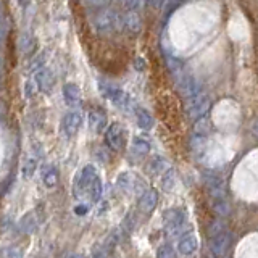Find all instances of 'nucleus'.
Instances as JSON below:
<instances>
[{
  "instance_id": "obj_2",
  "label": "nucleus",
  "mask_w": 258,
  "mask_h": 258,
  "mask_svg": "<svg viewBox=\"0 0 258 258\" xmlns=\"http://www.w3.org/2000/svg\"><path fill=\"white\" fill-rule=\"evenodd\" d=\"M95 29L102 32V34H111V32H116L123 29V24H121V16L111 10H107L100 13L95 18Z\"/></svg>"
},
{
  "instance_id": "obj_4",
  "label": "nucleus",
  "mask_w": 258,
  "mask_h": 258,
  "mask_svg": "<svg viewBox=\"0 0 258 258\" xmlns=\"http://www.w3.org/2000/svg\"><path fill=\"white\" fill-rule=\"evenodd\" d=\"M105 141H107V145L113 152H121L124 149V129L121 127L119 123H111L105 129Z\"/></svg>"
},
{
  "instance_id": "obj_5",
  "label": "nucleus",
  "mask_w": 258,
  "mask_h": 258,
  "mask_svg": "<svg viewBox=\"0 0 258 258\" xmlns=\"http://www.w3.org/2000/svg\"><path fill=\"white\" fill-rule=\"evenodd\" d=\"M81 124H83V115H81L79 111H70L61 118L60 133L63 137L71 139V137H75L78 134Z\"/></svg>"
},
{
  "instance_id": "obj_28",
  "label": "nucleus",
  "mask_w": 258,
  "mask_h": 258,
  "mask_svg": "<svg viewBox=\"0 0 258 258\" xmlns=\"http://www.w3.org/2000/svg\"><path fill=\"white\" fill-rule=\"evenodd\" d=\"M213 210L218 216H228L231 208L226 199H213Z\"/></svg>"
},
{
  "instance_id": "obj_9",
  "label": "nucleus",
  "mask_w": 258,
  "mask_h": 258,
  "mask_svg": "<svg viewBox=\"0 0 258 258\" xmlns=\"http://www.w3.org/2000/svg\"><path fill=\"white\" fill-rule=\"evenodd\" d=\"M32 83L36 84L37 92H48L53 87V73L50 68L42 67L34 73V79Z\"/></svg>"
},
{
  "instance_id": "obj_3",
  "label": "nucleus",
  "mask_w": 258,
  "mask_h": 258,
  "mask_svg": "<svg viewBox=\"0 0 258 258\" xmlns=\"http://www.w3.org/2000/svg\"><path fill=\"white\" fill-rule=\"evenodd\" d=\"M210 97L207 94H197L190 97V99H187V107H185V110H187V115L190 119H199L205 115V113L208 111L210 108Z\"/></svg>"
},
{
  "instance_id": "obj_21",
  "label": "nucleus",
  "mask_w": 258,
  "mask_h": 258,
  "mask_svg": "<svg viewBox=\"0 0 258 258\" xmlns=\"http://www.w3.org/2000/svg\"><path fill=\"white\" fill-rule=\"evenodd\" d=\"M168 169V161L163 157H153L147 165V173L150 176H158Z\"/></svg>"
},
{
  "instance_id": "obj_33",
  "label": "nucleus",
  "mask_w": 258,
  "mask_h": 258,
  "mask_svg": "<svg viewBox=\"0 0 258 258\" xmlns=\"http://www.w3.org/2000/svg\"><path fill=\"white\" fill-rule=\"evenodd\" d=\"M157 258H176V252H174V248L171 245L165 244V245L158 247Z\"/></svg>"
},
{
  "instance_id": "obj_36",
  "label": "nucleus",
  "mask_w": 258,
  "mask_h": 258,
  "mask_svg": "<svg viewBox=\"0 0 258 258\" xmlns=\"http://www.w3.org/2000/svg\"><path fill=\"white\" fill-rule=\"evenodd\" d=\"M108 0H83V4L86 7H102L103 4H107Z\"/></svg>"
},
{
  "instance_id": "obj_8",
  "label": "nucleus",
  "mask_w": 258,
  "mask_h": 258,
  "mask_svg": "<svg viewBox=\"0 0 258 258\" xmlns=\"http://www.w3.org/2000/svg\"><path fill=\"white\" fill-rule=\"evenodd\" d=\"M99 177V174H97V169L94 165H86L83 169H81V173L78 176L76 179V190L75 194H86L87 189L91 187V184Z\"/></svg>"
},
{
  "instance_id": "obj_20",
  "label": "nucleus",
  "mask_w": 258,
  "mask_h": 258,
  "mask_svg": "<svg viewBox=\"0 0 258 258\" xmlns=\"http://www.w3.org/2000/svg\"><path fill=\"white\" fill-rule=\"evenodd\" d=\"M136 121H137V126H139L142 131H149L153 126V116L150 115L149 110L145 108H136Z\"/></svg>"
},
{
  "instance_id": "obj_42",
  "label": "nucleus",
  "mask_w": 258,
  "mask_h": 258,
  "mask_svg": "<svg viewBox=\"0 0 258 258\" xmlns=\"http://www.w3.org/2000/svg\"><path fill=\"white\" fill-rule=\"evenodd\" d=\"M0 16H2V5H0Z\"/></svg>"
},
{
  "instance_id": "obj_31",
  "label": "nucleus",
  "mask_w": 258,
  "mask_h": 258,
  "mask_svg": "<svg viewBox=\"0 0 258 258\" xmlns=\"http://www.w3.org/2000/svg\"><path fill=\"white\" fill-rule=\"evenodd\" d=\"M224 228H226V223L223 220H220V218H216V220L212 221V224H210V236L215 237L218 234L224 232Z\"/></svg>"
},
{
  "instance_id": "obj_6",
  "label": "nucleus",
  "mask_w": 258,
  "mask_h": 258,
  "mask_svg": "<svg viewBox=\"0 0 258 258\" xmlns=\"http://www.w3.org/2000/svg\"><path fill=\"white\" fill-rule=\"evenodd\" d=\"M176 78H177V81H176L177 91L181 92V95L185 100L190 99V97H194V95L200 94V84L194 76L185 75V73H179V75H176Z\"/></svg>"
},
{
  "instance_id": "obj_12",
  "label": "nucleus",
  "mask_w": 258,
  "mask_h": 258,
  "mask_svg": "<svg viewBox=\"0 0 258 258\" xmlns=\"http://www.w3.org/2000/svg\"><path fill=\"white\" fill-rule=\"evenodd\" d=\"M63 100L67 102L68 107H79L81 102H83V94H81V89L73 84V83H67L63 86Z\"/></svg>"
},
{
  "instance_id": "obj_17",
  "label": "nucleus",
  "mask_w": 258,
  "mask_h": 258,
  "mask_svg": "<svg viewBox=\"0 0 258 258\" xmlns=\"http://www.w3.org/2000/svg\"><path fill=\"white\" fill-rule=\"evenodd\" d=\"M121 24L127 32L137 34L142 29V20L137 12H126L124 16H121Z\"/></svg>"
},
{
  "instance_id": "obj_35",
  "label": "nucleus",
  "mask_w": 258,
  "mask_h": 258,
  "mask_svg": "<svg viewBox=\"0 0 258 258\" xmlns=\"http://www.w3.org/2000/svg\"><path fill=\"white\" fill-rule=\"evenodd\" d=\"M121 4L126 12H137V8L141 7V0H121Z\"/></svg>"
},
{
  "instance_id": "obj_25",
  "label": "nucleus",
  "mask_w": 258,
  "mask_h": 258,
  "mask_svg": "<svg viewBox=\"0 0 258 258\" xmlns=\"http://www.w3.org/2000/svg\"><path fill=\"white\" fill-rule=\"evenodd\" d=\"M102 192H103V187H102V181L100 177H97V179L91 184V187L87 189L86 196L91 199L92 202H99L100 197H102Z\"/></svg>"
},
{
  "instance_id": "obj_7",
  "label": "nucleus",
  "mask_w": 258,
  "mask_h": 258,
  "mask_svg": "<svg viewBox=\"0 0 258 258\" xmlns=\"http://www.w3.org/2000/svg\"><path fill=\"white\" fill-rule=\"evenodd\" d=\"M185 220L184 210L181 208H169L163 213V228L168 234H173L181 228Z\"/></svg>"
},
{
  "instance_id": "obj_26",
  "label": "nucleus",
  "mask_w": 258,
  "mask_h": 258,
  "mask_svg": "<svg viewBox=\"0 0 258 258\" xmlns=\"http://www.w3.org/2000/svg\"><path fill=\"white\" fill-rule=\"evenodd\" d=\"M36 48V44H34V39H31L28 34H23L20 37V50L24 53V55H31L34 52Z\"/></svg>"
},
{
  "instance_id": "obj_13",
  "label": "nucleus",
  "mask_w": 258,
  "mask_h": 258,
  "mask_svg": "<svg viewBox=\"0 0 258 258\" xmlns=\"http://www.w3.org/2000/svg\"><path fill=\"white\" fill-rule=\"evenodd\" d=\"M205 185L210 192V196L213 199H226V190H224V182L220 176L215 174H207L205 176Z\"/></svg>"
},
{
  "instance_id": "obj_27",
  "label": "nucleus",
  "mask_w": 258,
  "mask_h": 258,
  "mask_svg": "<svg viewBox=\"0 0 258 258\" xmlns=\"http://www.w3.org/2000/svg\"><path fill=\"white\" fill-rule=\"evenodd\" d=\"M36 168H37V163L34 158H26L24 160V163L21 166V174L24 179H29V177H32V174L36 173Z\"/></svg>"
},
{
  "instance_id": "obj_14",
  "label": "nucleus",
  "mask_w": 258,
  "mask_h": 258,
  "mask_svg": "<svg viewBox=\"0 0 258 258\" xmlns=\"http://www.w3.org/2000/svg\"><path fill=\"white\" fill-rule=\"evenodd\" d=\"M231 242H232V236H231V234L229 232H221V234H218V236L213 237L210 248H212V252L216 256H223L229 250Z\"/></svg>"
},
{
  "instance_id": "obj_22",
  "label": "nucleus",
  "mask_w": 258,
  "mask_h": 258,
  "mask_svg": "<svg viewBox=\"0 0 258 258\" xmlns=\"http://www.w3.org/2000/svg\"><path fill=\"white\" fill-rule=\"evenodd\" d=\"M37 218L34 213H28V215H24L21 218V221H20V231L24 232V234H32V232H36L37 229Z\"/></svg>"
},
{
  "instance_id": "obj_23",
  "label": "nucleus",
  "mask_w": 258,
  "mask_h": 258,
  "mask_svg": "<svg viewBox=\"0 0 258 258\" xmlns=\"http://www.w3.org/2000/svg\"><path fill=\"white\" fill-rule=\"evenodd\" d=\"M210 129H212V123H210V119L202 116L197 119L196 126H194V136H200V137H208L210 134Z\"/></svg>"
},
{
  "instance_id": "obj_43",
  "label": "nucleus",
  "mask_w": 258,
  "mask_h": 258,
  "mask_svg": "<svg viewBox=\"0 0 258 258\" xmlns=\"http://www.w3.org/2000/svg\"><path fill=\"white\" fill-rule=\"evenodd\" d=\"M0 67H2V60H0Z\"/></svg>"
},
{
  "instance_id": "obj_16",
  "label": "nucleus",
  "mask_w": 258,
  "mask_h": 258,
  "mask_svg": "<svg viewBox=\"0 0 258 258\" xmlns=\"http://www.w3.org/2000/svg\"><path fill=\"white\" fill-rule=\"evenodd\" d=\"M199 247V239L194 232H189V234H184V236L181 237L179 244H177V252H179L181 255H192L194 252L197 250Z\"/></svg>"
},
{
  "instance_id": "obj_10",
  "label": "nucleus",
  "mask_w": 258,
  "mask_h": 258,
  "mask_svg": "<svg viewBox=\"0 0 258 258\" xmlns=\"http://www.w3.org/2000/svg\"><path fill=\"white\" fill-rule=\"evenodd\" d=\"M157 204H158V192L155 189H147L141 196L137 208H139V212L142 215H150L155 210Z\"/></svg>"
},
{
  "instance_id": "obj_24",
  "label": "nucleus",
  "mask_w": 258,
  "mask_h": 258,
  "mask_svg": "<svg viewBox=\"0 0 258 258\" xmlns=\"http://www.w3.org/2000/svg\"><path fill=\"white\" fill-rule=\"evenodd\" d=\"M134 181H136V177L131 173H121L116 179V185L123 192H129L134 187Z\"/></svg>"
},
{
  "instance_id": "obj_32",
  "label": "nucleus",
  "mask_w": 258,
  "mask_h": 258,
  "mask_svg": "<svg viewBox=\"0 0 258 258\" xmlns=\"http://www.w3.org/2000/svg\"><path fill=\"white\" fill-rule=\"evenodd\" d=\"M0 256H2V258H21L23 253H21V250L18 247L10 245V247L2 248V252H0Z\"/></svg>"
},
{
  "instance_id": "obj_11",
  "label": "nucleus",
  "mask_w": 258,
  "mask_h": 258,
  "mask_svg": "<svg viewBox=\"0 0 258 258\" xmlns=\"http://www.w3.org/2000/svg\"><path fill=\"white\" fill-rule=\"evenodd\" d=\"M89 129L95 134H102L107 129V115L102 110L94 108L89 111Z\"/></svg>"
},
{
  "instance_id": "obj_29",
  "label": "nucleus",
  "mask_w": 258,
  "mask_h": 258,
  "mask_svg": "<svg viewBox=\"0 0 258 258\" xmlns=\"http://www.w3.org/2000/svg\"><path fill=\"white\" fill-rule=\"evenodd\" d=\"M47 52L44 50V52H40V53H37L34 58H32L31 61H29V64H28V70L29 71H37V70H40L42 67H45V61H47V55H45Z\"/></svg>"
},
{
  "instance_id": "obj_40",
  "label": "nucleus",
  "mask_w": 258,
  "mask_h": 258,
  "mask_svg": "<svg viewBox=\"0 0 258 258\" xmlns=\"http://www.w3.org/2000/svg\"><path fill=\"white\" fill-rule=\"evenodd\" d=\"M18 2V5L21 7V8H26L28 5H29V0H16Z\"/></svg>"
},
{
  "instance_id": "obj_39",
  "label": "nucleus",
  "mask_w": 258,
  "mask_h": 258,
  "mask_svg": "<svg viewBox=\"0 0 258 258\" xmlns=\"http://www.w3.org/2000/svg\"><path fill=\"white\" fill-rule=\"evenodd\" d=\"M75 212H76L78 215H84V213L87 212V207H76V208H75Z\"/></svg>"
},
{
  "instance_id": "obj_30",
  "label": "nucleus",
  "mask_w": 258,
  "mask_h": 258,
  "mask_svg": "<svg viewBox=\"0 0 258 258\" xmlns=\"http://www.w3.org/2000/svg\"><path fill=\"white\" fill-rule=\"evenodd\" d=\"M174 182H176L174 169H166V171L163 173V179H161V187H163L165 190H171Z\"/></svg>"
},
{
  "instance_id": "obj_38",
  "label": "nucleus",
  "mask_w": 258,
  "mask_h": 258,
  "mask_svg": "<svg viewBox=\"0 0 258 258\" xmlns=\"http://www.w3.org/2000/svg\"><path fill=\"white\" fill-rule=\"evenodd\" d=\"M145 2H147L150 7H158L161 2H163V0H145Z\"/></svg>"
},
{
  "instance_id": "obj_37",
  "label": "nucleus",
  "mask_w": 258,
  "mask_h": 258,
  "mask_svg": "<svg viewBox=\"0 0 258 258\" xmlns=\"http://www.w3.org/2000/svg\"><path fill=\"white\" fill-rule=\"evenodd\" d=\"M136 70H137V71H144V70H145V61L141 58V56L136 60Z\"/></svg>"
},
{
  "instance_id": "obj_18",
  "label": "nucleus",
  "mask_w": 258,
  "mask_h": 258,
  "mask_svg": "<svg viewBox=\"0 0 258 258\" xmlns=\"http://www.w3.org/2000/svg\"><path fill=\"white\" fill-rule=\"evenodd\" d=\"M116 242L118 240H113L111 236H110L107 240L100 242V244H95L94 248H92V258H108L111 248L115 247Z\"/></svg>"
},
{
  "instance_id": "obj_15",
  "label": "nucleus",
  "mask_w": 258,
  "mask_h": 258,
  "mask_svg": "<svg viewBox=\"0 0 258 258\" xmlns=\"http://www.w3.org/2000/svg\"><path fill=\"white\" fill-rule=\"evenodd\" d=\"M150 152V141L145 136H136L131 144V155L137 160L147 157Z\"/></svg>"
},
{
  "instance_id": "obj_1",
  "label": "nucleus",
  "mask_w": 258,
  "mask_h": 258,
  "mask_svg": "<svg viewBox=\"0 0 258 258\" xmlns=\"http://www.w3.org/2000/svg\"><path fill=\"white\" fill-rule=\"evenodd\" d=\"M97 87H99L100 95L105 97V99H108L115 107L124 110V111L136 110V105H134V100L131 99V95L126 94L123 89L113 86L107 79H100L99 83H97Z\"/></svg>"
},
{
  "instance_id": "obj_41",
  "label": "nucleus",
  "mask_w": 258,
  "mask_h": 258,
  "mask_svg": "<svg viewBox=\"0 0 258 258\" xmlns=\"http://www.w3.org/2000/svg\"><path fill=\"white\" fill-rule=\"evenodd\" d=\"M70 258H84L83 255H79V253H75V255H71Z\"/></svg>"
},
{
  "instance_id": "obj_19",
  "label": "nucleus",
  "mask_w": 258,
  "mask_h": 258,
  "mask_svg": "<svg viewBox=\"0 0 258 258\" xmlns=\"http://www.w3.org/2000/svg\"><path fill=\"white\" fill-rule=\"evenodd\" d=\"M58 179H60V174H58V169L53 165H47L42 168V181L44 184L47 185L48 189L55 187L56 184H58Z\"/></svg>"
},
{
  "instance_id": "obj_34",
  "label": "nucleus",
  "mask_w": 258,
  "mask_h": 258,
  "mask_svg": "<svg viewBox=\"0 0 258 258\" xmlns=\"http://www.w3.org/2000/svg\"><path fill=\"white\" fill-rule=\"evenodd\" d=\"M36 94H37L36 84L32 83V81H26V83H24V97H26V99H32Z\"/></svg>"
}]
</instances>
